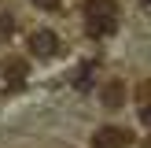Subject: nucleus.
I'll return each instance as SVG.
<instances>
[{
	"label": "nucleus",
	"instance_id": "obj_3",
	"mask_svg": "<svg viewBox=\"0 0 151 148\" xmlns=\"http://www.w3.org/2000/svg\"><path fill=\"white\" fill-rule=\"evenodd\" d=\"M29 48H33L37 56H55L59 52V37L52 33V30H37V33L29 37Z\"/></svg>",
	"mask_w": 151,
	"mask_h": 148
},
{
	"label": "nucleus",
	"instance_id": "obj_8",
	"mask_svg": "<svg viewBox=\"0 0 151 148\" xmlns=\"http://www.w3.org/2000/svg\"><path fill=\"white\" fill-rule=\"evenodd\" d=\"M140 118H144V126H151V104H144V107H140Z\"/></svg>",
	"mask_w": 151,
	"mask_h": 148
},
{
	"label": "nucleus",
	"instance_id": "obj_6",
	"mask_svg": "<svg viewBox=\"0 0 151 148\" xmlns=\"http://www.w3.org/2000/svg\"><path fill=\"white\" fill-rule=\"evenodd\" d=\"M11 30H15V19H11V15H4V19H0V37H7Z\"/></svg>",
	"mask_w": 151,
	"mask_h": 148
},
{
	"label": "nucleus",
	"instance_id": "obj_1",
	"mask_svg": "<svg viewBox=\"0 0 151 148\" xmlns=\"http://www.w3.org/2000/svg\"><path fill=\"white\" fill-rule=\"evenodd\" d=\"M118 26V4L114 0H85V30L88 37H107Z\"/></svg>",
	"mask_w": 151,
	"mask_h": 148
},
{
	"label": "nucleus",
	"instance_id": "obj_7",
	"mask_svg": "<svg viewBox=\"0 0 151 148\" xmlns=\"http://www.w3.org/2000/svg\"><path fill=\"white\" fill-rule=\"evenodd\" d=\"M33 4H37V7H44V11H55L59 0H33Z\"/></svg>",
	"mask_w": 151,
	"mask_h": 148
},
{
	"label": "nucleus",
	"instance_id": "obj_4",
	"mask_svg": "<svg viewBox=\"0 0 151 148\" xmlns=\"http://www.w3.org/2000/svg\"><path fill=\"white\" fill-rule=\"evenodd\" d=\"M4 74H7V81H11V85H19V81L22 78H26V59H7V63H4Z\"/></svg>",
	"mask_w": 151,
	"mask_h": 148
},
{
	"label": "nucleus",
	"instance_id": "obj_5",
	"mask_svg": "<svg viewBox=\"0 0 151 148\" xmlns=\"http://www.w3.org/2000/svg\"><path fill=\"white\" fill-rule=\"evenodd\" d=\"M122 100H125V89L118 85V81H111V85L103 89V104H107V107H122Z\"/></svg>",
	"mask_w": 151,
	"mask_h": 148
},
{
	"label": "nucleus",
	"instance_id": "obj_2",
	"mask_svg": "<svg viewBox=\"0 0 151 148\" xmlns=\"http://www.w3.org/2000/svg\"><path fill=\"white\" fill-rule=\"evenodd\" d=\"M125 144H129V133L118 130V126H103L92 137V148H125Z\"/></svg>",
	"mask_w": 151,
	"mask_h": 148
}]
</instances>
